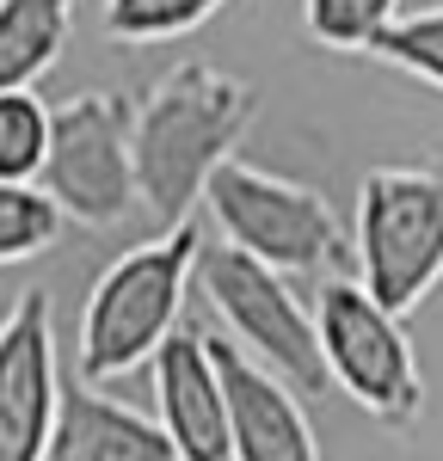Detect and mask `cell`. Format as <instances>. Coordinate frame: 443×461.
<instances>
[{
    "label": "cell",
    "mask_w": 443,
    "mask_h": 461,
    "mask_svg": "<svg viewBox=\"0 0 443 461\" xmlns=\"http://www.w3.org/2000/svg\"><path fill=\"white\" fill-rule=\"evenodd\" d=\"M258 117V93L210 62H179L167 68L130 123V154H136V203L160 228L191 221L203 203L222 160H234L240 136Z\"/></svg>",
    "instance_id": "obj_1"
},
{
    "label": "cell",
    "mask_w": 443,
    "mask_h": 461,
    "mask_svg": "<svg viewBox=\"0 0 443 461\" xmlns=\"http://www.w3.org/2000/svg\"><path fill=\"white\" fill-rule=\"evenodd\" d=\"M197 221H179V228H160L154 240L117 252L99 284L80 308V382L105 388L117 375L154 363V351L173 339L185 308V289H191V271H197Z\"/></svg>",
    "instance_id": "obj_2"
},
{
    "label": "cell",
    "mask_w": 443,
    "mask_h": 461,
    "mask_svg": "<svg viewBox=\"0 0 443 461\" xmlns=\"http://www.w3.org/2000/svg\"><path fill=\"white\" fill-rule=\"evenodd\" d=\"M351 265H357V284L401 320L443 284V167L364 173Z\"/></svg>",
    "instance_id": "obj_3"
},
{
    "label": "cell",
    "mask_w": 443,
    "mask_h": 461,
    "mask_svg": "<svg viewBox=\"0 0 443 461\" xmlns=\"http://www.w3.org/2000/svg\"><path fill=\"white\" fill-rule=\"evenodd\" d=\"M203 203H210V221L222 228L228 247L253 252L258 265H271L284 277H314V271L351 258V240H345L332 203L314 185L265 173V167L240 160V154L216 167Z\"/></svg>",
    "instance_id": "obj_4"
},
{
    "label": "cell",
    "mask_w": 443,
    "mask_h": 461,
    "mask_svg": "<svg viewBox=\"0 0 443 461\" xmlns=\"http://www.w3.org/2000/svg\"><path fill=\"white\" fill-rule=\"evenodd\" d=\"M191 284L203 289V302L216 308L228 339L240 351L265 363L271 375H284L295 393H327V357H321V332H314V308H302L284 271L258 265L253 252L228 247H197V271Z\"/></svg>",
    "instance_id": "obj_5"
},
{
    "label": "cell",
    "mask_w": 443,
    "mask_h": 461,
    "mask_svg": "<svg viewBox=\"0 0 443 461\" xmlns=\"http://www.w3.org/2000/svg\"><path fill=\"white\" fill-rule=\"evenodd\" d=\"M314 332L327 357V382L351 393L369 419L406 430L425 412V375L406 339V320L388 314L357 277H332L314 295Z\"/></svg>",
    "instance_id": "obj_6"
},
{
    "label": "cell",
    "mask_w": 443,
    "mask_h": 461,
    "mask_svg": "<svg viewBox=\"0 0 443 461\" xmlns=\"http://www.w3.org/2000/svg\"><path fill=\"white\" fill-rule=\"evenodd\" d=\"M136 105L123 93H74L50 111L43 197L80 228H117L136 210V154H130Z\"/></svg>",
    "instance_id": "obj_7"
},
{
    "label": "cell",
    "mask_w": 443,
    "mask_h": 461,
    "mask_svg": "<svg viewBox=\"0 0 443 461\" xmlns=\"http://www.w3.org/2000/svg\"><path fill=\"white\" fill-rule=\"evenodd\" d=\"M62 412L56 369V302L50 289H19L0 314V461H43Z\"/></svg>",
    "instance_id": "obj_8"
},
{
    "label": "cell",
    "mask_w": 443,
    "mask_h": 461,
    "mask_svg": "<svg viewBox=\"0 0 443 461\" xmlns=\"http://www.w3.org/2000/svg\"><path fill=\"white\" fill-rule=\"evenodd\" d=\"M154 406L179 461H234L228 393H222L203 326H173V339L154 351Z\"/></svg>",
    "instance_id": "obj_9"
},
{
    "label": "cell",
    "mask_w": 443,
    "mask_h": 461,
    "mask_svg": "<svg viewBox=\"0 0 443 461\" xmlns=\"http://www.w3.org/2000/svg\"><path fill=\"white\" fill-rule=\"evenodd\" d=\"M210 357H216L222 393H228L234 461H321L314 425L302 412V393L284 375H271L234 339H216V332H210Z\"/></svg>",
    "instance_id": "obj_10"
},
{
    "label": "cell",
    "mask_w": 443,
    "mask_h": 461,
    "mask_svg": "<svg viewBox=\"0 0 443 461\" xmlns=\"http://www.w3.org/2000/svg\"><path fill=\"white\" fill-rule=\"evenodd\" d=\"M43 461H179L160 419L111 400L93 382H62V412Z\"/></svg>",
    "instance_id": "obj_11"
},
{
    "label": "cell",
    "mask_w": 443,
    "mask_h": 461,
    "mask_svg": "<svg viewBox=\"0 0 443 461\" xmlns=\"http://www.w3.org/2000/svg\"><path fill=\"white\" fill-rule=\"evenodd\" d=\"M74 0H0V93L37 86L62 62Z\"/></svg>",
    "instance_id": "obj_12"
},
{
    "label": "cell",
    "mask_w": 443,
    "mask_h": 461,
    "mask_svg": "<svg viewBox=\"0 0 443 461\" xmlns=\"http://www.w3.org/2000/svg\"><path fill=\"white\" fill-rule=\"evenodd\" d=\"M394 19H401V0H302V32L339 56H369Z\"/></svg>",
    "instance_id": "obj_13"
},
{
    "label": "cell",
    "mask_w": 443,
    "mask_h": 461,
    "mask_svg": "<svg viewBox=\"0 0 443 461\" xmlns=\"http://www.w3.org/2000/svg\"><path fill=\"white\" fill-rule=\"evenodd\" d=\"M228 0H105V37L111 43H173L216 19Z\"/></svg>",
    "instance_id": "obj_14"
},
{
    "label": "cell",
    "mask_w": 443,
    "mask_h": 461,
    "mask_svg": "<svg viewBox=\"0 0 443 461\" xmlns=\"http://www.w3.org/2000/svg\"><path fill=\"white\" fill-rule=\"evenodd\" d=\"M43 154H50V105L32 86L0 93V178L32 185L43 173Z\"/></svg>",
    "instance_id": "obj_15"
},
{
    "label": "cell",
    "mask_w": 443,
    "mask_h": 461,
    "mask_svg": "<svg viewBox=\"0 0 443 461\" xmlns=\"http://www.w3.org/2000/svg\"><path fill=\"white\" fill-rule=\"evenodd\" d=\"M56 234H62V210L43 197V185L0 178V265L37 258L43 247H56Z\"/></svg>",
    "instance_id": "obj_16"
},
{
    "label": "cell",
    "mask_w": 443,
    "mask_h": 461,
    "mask_svg": "<svg viewBox=\"0 0 443 461\" xmlns=\"http://www.w3.org/2000/svg\"><path fill=\"white\" fill-rule=\"evenodd\" d=\"M369 56H382V62H394L401 74H412V80H425V86L443 93V0L425 6V13H401L388 32L375 37Z\"/></svg>",
    "instance_id": "obj_17"
}]
</instances>
